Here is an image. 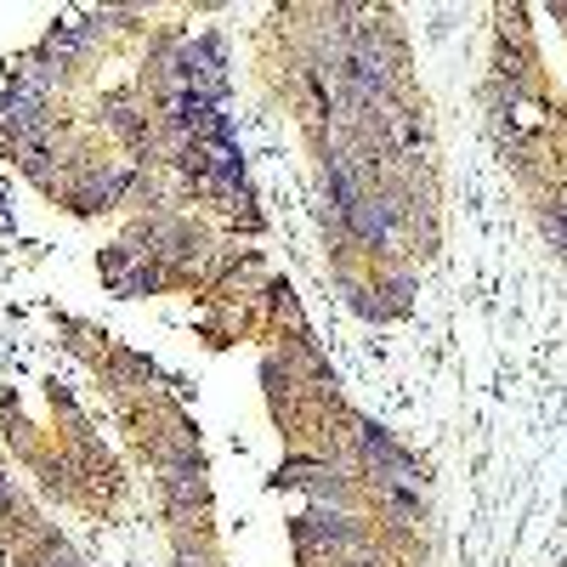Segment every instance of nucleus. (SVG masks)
Listing matches in <instances>:
<instances>
[{
  "label": "nucleus",
  "instance_id": "nucleus-1",
  "mask_svg": "<svg viewBox=\"0 0 567 567\" xmlns=\"http://www.w3.org/2000/svg\"><path fill=\"white\" fill-rule=\"evenodd\" d=\"M296 539H301V550H329V556H347V550H358V523H347L341 511H307L301 523H296Z\"/></svg>",
  "mask_w": 567,
  "mask_h": 567
},
{
  "label": "nucleus",
  "instance_id": "nucleus-2",
  "mask_svg": "<svg viewBox=\"0 0 567 567\" xmlns=\"http://www.w3.org/2000/svg\"><path fill=\"white\" fill-rule=\"evenodd\" d=\"M341 227L352 233L358 245H386L392 227H398V205H392V199H374V194H358V199L341 210Z\"/></svg>",
  "mask_w": 567,
  "mask_h": 567
},
{
  "label": "nucleus",
  "instance_id": "nucleus-3",
  "mask_svg": "<svg viewBox=\"0 0 567 567\" xmlns=\"http://www.w3.org/2000/svg\"><path fill=\"white\" fill-rule=\"evenodd\" d=\"M409 296H414V278H392V307H409Z\"/></svg>",
  "mask_w": 567,
  "mask_h": 567
},
{
  "label": "nucleus",
  "instance_id": "nucleus-4",
  "mask_svg": "<svg viewBox=\"0 0 567 567\" xmlns=\"http://www.w3.org/2000/svg\"><path fill=\"white\" fill-rule=\"evenodd\" d=\"M12 505V477H0V511Z\"/></svg>",
  "mask_w": 567,
  "mask_h": 567
}]
</instances>
